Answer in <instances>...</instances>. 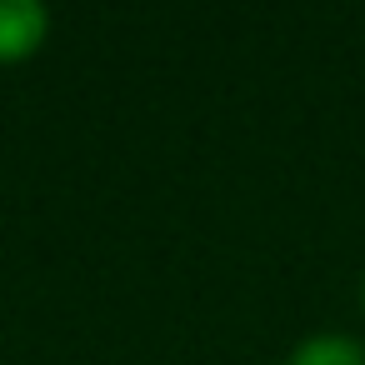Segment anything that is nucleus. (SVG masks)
Returning <instances> with one entry per match:
<instances>
[{
    "label": "nucleus",
    "mask_w": 365,
    "mask_h": 365,
    "mask_svg": "<svg viewBox=\"0 0 365 365\" xmlns=\"http://www.w3.org/2000/svg\"><path fill=\"white\" fill-rule=\"evenodd\" d=\"M51 41V11L41 0H0V66H21Z\"/></svg>",
    "instance_id": "nucleus-1"
},
{
    "label": "nucleus",
    "mask_w": 365,
    "mask_h": 365,
    "mask_svg": "<svg viewBox=\"0 0 365 365\" xmlns=\"http://www.w3.org/2000/svg\"><path fill=\"white\" fill-rule=\"evenodd\" d=\"M280 365H365V340L350 330H315L295 340Z\"/></svg>",
    "instance_id": "nucleus-2"
},
{
    "label": "nucleus",
    "mask_w": 365,
    "mask_h": 365,
    "mask_svg": "<svg viewBox=\"0 0 365 365\" xmlns=\"http://www.w3.org/2000/svg\"><path fill=\"white\" fill-rule=\"evenodd\" d=\"M360 310H365V275H360Z\"/></svg>",
    "instance_id": "nucleus-3"
}]
</instances>
